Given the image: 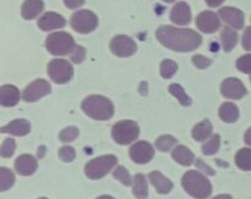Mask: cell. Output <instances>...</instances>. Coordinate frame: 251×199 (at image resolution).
I'll return each mask as SVG.
<instances>
[{
	"instance_id": "7c38bea8",
	"label": "cell",
	"mask_w": 251,
	"mask_h": 199,
	"mask_svg": "<svg viewBox=\"0 0 251 199\" xmlns=\"http://www.w3.org/2000/svg\"><path fill=\"white\" fill-rule=\"evenodd\" d=\"M221 92H222L223 97L238 100L242 99L247 94L248 90L242 81L238 78H227L223 81L222 86H221Z\"/></svg>"
},
{
	"instance_id": "3957f363",
	"label": "cell",
	"mask_w": 251,
	"mask_h": 199,
	"mask_svg": "<svg viewBox=\"0 0 251 199\" xmlns=\"http://www.w3.org/2000/svg\"><path fill=\"white\" fill-rule=\"evenodd\" d=\"M183 187L191 197L196 199H205L210 197L212 193V186H211L210 181L203 176L202 174L198 173V171H188L185 175L183 176Z\"/></svg>"
},
{
	"instance_id": "4fadbf2b",
	"label": "cell",
	"mask_w": 251,
	"mask_h": 199,
	"mask_svg": "<svg viewBox=\"0 0 251 199\" xmlns=\"http://www.w3.org/2000/svg\"><path fill=\"white\" fill-rule=\"evenodd\" d=\"M196 24L199 29L203 33H213L221 27L220 19L212 11H203L196 19Z\"/></svg>"
},
{
	"instance_id": "7bdbcfd3",
	"label": "cell",
	"mask_w": 251,
	"mask_h": 199,
	"mask_svg": "<svg viewBox=\"0 0 251 199\" xmlns=\"http://www.w3.org/2000/svg\"><path fill=\"white\" fill-rule=\"evenodd\" d=\"M223 1H225V0H206V2H207L208 6H211V7L220 6Z\"/></svg>"
},
{
	"instance_id": "603a6c76",
	"label": "cell",
	"mask_w": 251,
	"mask_h": 199,
	"mask_svg": "<svg viewBox=\"0 0 251 199\" xmlns=\"http://www.w3.org/2000/svg\"><path fill=\"white\" fill-rule=\"evenodd\" d=\"M220 117L225 122L233 124L239 119V109L233 103H225L220 108Z\"/></svg>"
},
{
	"instance_id": "30bf717a",
	"label": "cell",
	"mask_w": 251,
	"mask_h": 199,
	"mask_svg": "<svg viewBox=\"0 0 251 199\" xmlns=\"http://www.w3.org/2000/svg\"><path fill=\"white\" fill-rule=\"evenodd\" d=\"M50 90V85H49L46 80H37L34 81V82H32L31 85L27 86L26 89L24 90L22 98H24L25 102L27 103L37 102V100H39L41 98H43L44 95L49 94Z\"/></svg>"
},
{
	"instance_id": "681fc988",
	"label": "cell",
	"mask_w": 251,
	"mask_h": 199,
	"mask_svg": "<svg viewBox=\"0 0 251 199\" xmlns=\"http://www.w3.org/2000/svg\"><path fill=\"white\" fill-rule=\"evenodd\" d=\"M250 81H251V77H250Z\"/></svg>"
},
{
	"instance_id": "8d00e7d4",
	"label": "cell",
	"mask_w": 251,
	"mask_h": 199,
	"mask_svg": "<svg viewBox=\"0 0 251 199\" xmlns=\"http://www.w3.org/2000/svg\"><path fill=\"white\" fill-rule=\"evenodd\" d=\"M59 158L65 163H71L76 158V152L73 147L65 146L59 149Z\"/></svg>"
},
{
	"instance_id": "e575fe53",
	"label": "cell",
	"mask_w": 251,
	"mask_h": 199,
	"mask_svg": "<svg viewBox=\"0 0 251 199\" xmlns=\"http://www.w3.org/2000/svg\"><path fill=\"white\" fill-rule=\"evenodd\" d=\"M15 149H16V143L12 138H6L1 144V149H0V155L2 158H10L12 156V154L15 153Z\"/></svg>"
},
{
	"instance_id": "ab89813d",
	"label": "cell",
	"mask_w": 251,
	"mask_h": 199,
	"mask_svg": "<svg viewBox=\"0 0 251 199\" xmlns=\"http://www.w3.org/2000/svg\"><path fill=\"white\" fill-rule=\"evenodd\" d=\"M243 48L245 50H251V27H247L243 34Z\"/></svg>"
},
{
	"instance_id": "d4e9b609",
	"label": "cell",
	"mask_w": 251,
	"mask_h": 199,
	"mask_svg": "<svg viewBox=\"0 0 251 199\" xmlns=\"http://www.w3.org/2000/svg\"><path fill=\"white\" fill-rule=\"evenodd\" d=\"M135 197L139 199H145L149 197V186L147 180L142 174H136L134 177V188H132Z\"/></svg>"
},
{
	"instance_id": "9c48e42d",
	"label": "cell",
	"mask_w": 251,
	"mask_h": 199,
	"mask_svg": "<svg viewBox=\"0 0 251 199\" xmlns=\"http://www.w3.org/2000/svg\"><path fill=\"white\" fill-rule=\"evenodd\" d=\"M110 50L113 54L120 58H127L136 53L137 45L130 37L127 36H117L110 42Z\"/></svg>"
},
{
	"instance_id": "484cf974",
	"label": "cell",
	"mask_w": 251,
	"mask_h": 199,
	"mask_svg": "<svg viewBox=\"0 0 251 199\" xmlns=\"http://www.w3.org/2000/svg\"><path fill=\"white\" fill-rule=\"evenodd\" d=\"M221 39H222L223 49L225 51L229 53V51L233 50L235 45L238 43V34L235 33V31H233L229 27H225L221 33Z\"/></svg>"
},
{
	"instance_id": "7402d4cb",
	"label": "cell",
	"mask_w": 251,
	"mask_h": 199,
	"mask_svg": "<svg viewBox=\"0 0 251 199\" xmlns=\"http://www.w3.org/2000/svg\"><path fill=\"white\" fill-rule=\"evenodd\" d=\"M172 156H173V159L176 161V163H179L180 165H184V166L191 165V164L194 163V160H195V156H194L193 152L184 146L176 147V148L173 151Z\"/></svg>"
},
{
	"instance_id": "f6af8a7d",
	"label": "cell",
	"mask_w": 251,
	"mask_h": 199,
	"mask_svg": "<svg viewBox=\"0 0 251 199\" xmlns=\"http://www.w3.org/2000/svg\"><path fill=\"white\" fill-rule=\"evenodd\" d=\"M213 199H233L232 196L229 195H221V196H217V197H215Z\"/></svg>"
},
{
	"instance_id": "d590c367",
	"label": "cell",
	"mask_w": 251,
	"mask_h": 199,
	"mask_svg": "<svg viewBox=\"0 0 251 199\" xmlns=\"http://www.w3.org/2000/svg\"><path fill=\"white\" fill-rule=\"evenodd\" d=\"M237 67L242 72L251 75V54H247V55H243L242 58L238 59Z\"/></svg>"
},
{
	"instance_id": "f35d334b",
	"label": "cell",
	"mask_w": 251,
	"mask_h": 199,
	"mask_svg": "<svg viewBox=\"0 0 251 199\" xmlns=\"http://www.w3.org/2000/svg\"><path fill=\"white\" fill-rule=\"evenodd\" d=\"M85 58H86V49L81 45L76 46L75 51H74L73 55H71V60H73L75 64H80L85 60Z\"/></svg>"
},
{
	"instance_id": "52a82bcc",
	"label": "cell",
	"mask_w": 251,
	"mask_h": 199,
	"mask_svg": "<svg viewBox=\"0 0 251 199\" xmlns=\"http://www.w3.org/2000/svg\"><path fill=\"white\" fill-rule=\"evenodd\" d=\"M71 27L78 33H90L98 26V19L90 10H81L71 17Z\"/></svg>"
},
{
	"instance_id": "277c9868",
	"label": "cell",
	"mask_w": 251,
	"mask_h": 199,
	"mask_svg": "<svg viewBox=\"0 0 251 199\" xmlns=\"http://www.w3.org/2000/svg\"><path fill=\"white\" fill-rule=\"evenodd\" d=\"M47 50L53 55H66L73 53L76 49L75 41L66 32L51 33L46 39Z\"/></svg>"
},
{
	"instance_id": "2e32d148",
	"label": "cell",
	"mask_w": 251,
	"mask_h": 199,
	"mask_svg": "<svg viewBox=\"0 0 251 199\" xmlns=\"http://www.w3.org/2000/svg\"><path fill=\"white\" fill-rule=\"evenodd\" d=\"M171 20L174 23L179 26H185L191 21V10L190 6L185 1L176 2L171 12Z\"/></svg>"
},
{
	"instance_id": "7dc6e473",
	"label": "cell",
	"mask_w": 251,
	"mask_h": 199,
	"mask_svg": "<svg viewBox=\"0 0 251 199\" xmlns=\"http://www.w3.org/2000/svg\"><path fill=\"white\" fill-rule=\"evenodd\" d=\"M163 1H166V2H174V1H176V0H163Z\"/></svg>"
},
{
	"instance_id": "c3c4849f",
	"label": "cell",
	"mask_w": 251,
	"mask_h": 199,
	"mask_svg": "<svg viewBox=\"0 0 251 199\" xmlns=\"http://www.w3.org/2000/svg\"><path fill=\"white\" fill-rule=\"evenodd\" d=\"M39 199H47V198H39Z\"/></svg>"
},
{
	"instance_id": "6da1fadb",
	"label": "cell",
	"mask_w": 251,
	"mask_h": 199,
	"mask_svg": "<svg viewBox=\"0 0 251 199\" xmlns=\"http://www.w3.org/2000/svg\"><path fill=\"white\" fill-rule=\"evenodd\" d=\"M157 39L174 51H193L202 43V37L193 29L161 26L156 32Z\"/></svg>"
},
{
	"instance_id": "8992f818",
	"label": "cell",
	"mask_w": 251,
	"mask_h": 199,
	"mask_svg": "<svg viewBox=\"0 0 251 199\" xmlns=\"http://www.w3.org/2000/svg\"><path fill=\"white\" fill-rule=\"evenodd\" d=\"M139 134V125L135 121H130V120H123V121L117 122L112 130L113 139L118 144H123V146L136 141Z\"/></svg>"
},
{
	"instance_id": "1f68e13d",
	"label": "cell",
	"mask_w": 251,
	"mask_h": 199,
	"mask_svg": "<svg viewBox=\"0 0 251 199\" xmlns=\"http://www.w3.org/2000/svg\"><path fill=\"white\" fill-rule=\"evenodd\" d=\"M178 70V65L173 60H163L161 64V75L163 78L173 77L174 73Z\"/></svg>"
},
{
	"instance_id": "d6a6232c",
	"label": "cell",
	"mask_w": 251,
	"mask_h": 199,
	"mask_svg": "<svg viewBox=\"0 0 251 199\" xmlns=\"http://www.w3.org/2000/svg\"><path fill=\"white\" fill-rule=\"evenodd\" d=\"M78 133H80V132H78V129H76V127H66V129H64L63 131L60 132L59 138H60V141L64 142V143H70V142L75 141V139L77 138Z\"/></svg>"
},
{
	"instance_id": "ffe728a7",
	"label": "cell",
	"mask_w": 251,
	"mask_h": 199,
	"mask_svg": "<svg viewBox=\"0 0 251 199\" xmlns=\"http://www.w3.org/2000/svg\"><path fill=\"white\" fill-rule=\"evenodd\" d=\"M150 181L153 185L154 190L157 191L161 195H167V193L171 192L173 190V182L171 180H168L167 177H164L161 173L158 171H153V173L150 174Z\"/></svg>"
},
{
	"instance_id": "b9f144b4",
	"label": "cell",
	"mask_w": 251,
	"mask_h": 199,
	"mask_svg": "<svg viewBox=\"0 0 251 199\" xmlns=\"http://www.w3.org/2000/svg\"><path fill=\"white\" fill-rule=\"evenodd\" d=\"M196 165H198L199 168L201 169V170L206 171V173H207L208 175H215V171H213L212 169L210 168V166L205 165V164L202 163V160H201V159H199V160H196Z\"/></svg>"
},
{
	"instance_id": "ee69618b",
	"label": "cell",
	"mask_w": 251,
	"mask_h": 199,
	"mask_svg": "<svg viewBox=\"0 0 251 199\" xmlns=\"http://www.w3.org/2000/svg\"><path fill=\"white\" fill-rule=\"evenodd\" d=\"M244 141H245V143L249 144V146H251V127H250L249 130H248L247 133H245Z\"/></svg>"
},
{
	"instance_id": "f546056e",
	"label": "cell",
	"mask_w": 251,
	"mask_h": 199,
	"mask_svg": "<svg viewBox=\"0 0 251 199\" xmlns=\"http://www.w3.org/2000/svg\"><path fill=\"white\" fill-rule=\"evenodd\" d=\"M178 141L176 138H174L171 134H166V136H161L156 141V147L158 151L161 152H168L173 148L174 146H176Z\"/></svg>"
},
{
	"instance_id": "836d02e7",
	"label": "cell",
	"mask_w": 251,
	"mask_h": 199,
	"mask_svg": "<svg viewBox=\"0 0 251 199\" xmlns=\"http://www.w3.org/2000/svg\"><path fill=\"white\" fill-rule=\"evenodd\" d=\"M113 176H114V178L119 180L124 186L131 185V177H130V174L124 166H118V168L114 170Z\"/></svg>"
},
{
	"instance_id": "ac0fdd59",
	"label": "cell",
	"mask_w": 251,
	"mask_h": 199,
	"mask_svg": "<svg viewBox=\"0 0 251 199\" xmlns=\"http://www.w3.org/2000/svg\"><path fill=\"white\" fill-rule=\"evenodd\" d=\"M20 100V90L12 85H5L0 88V104L2 107H14Z\"/></svg>"
},
{
	"instance_id": "5bb4252c",
	"label": "cell",
	"mask_w": 251,
	"mask_h": 199,
	"mask_svg": "<svg viewBox=\"0 0 251 199\" xmlns=\"http://www.w3.org/2000/svg\"><path fill=\"white\" fill-rule=\"evenodd\" d=\"M220 16L225 22L235 29H242L244 27V14L235 7H223L220 10Z\"/></svg>"
},
{
	"instance_id": "7a4b0ae2",
	"label": "cell",
	"mask_w": 251,
	"mask_h": 199,
	"mask_svg": "<svg viewBox=\"0 0 251 199\" xmlns=\"http://www.w3.org/2000/svg\"><path fill=\"white\" fill-rule=\"evenodd\" d=\"M82 110L92 119L105 121L112 119L114 105L108 98L102 95H90L82 102Z\"/></svg>"
},
{
	"instance_id": "d6986e66",
	"label": "cell",
	"mask_w": 251,
	"mask_h": 199,
	"mask_svg": "<svg viewBox=\"0 0 251 199\" xmlns=\"http://www.w3.org/2000/svg\"><path fill=\"white\" fill-rule=\"evenodd\" d=\"M29 131H31V125L25 119L14 120L1 129L2 133H10L14 136H26Z\"/></svg>"
},
{
	"instance_id": "74e56055",
	"label": "cell",
	"mask_w": 251,
	"mask_h": 199,
	"mask_svg": "<svg viewBox=\"0 0 251 199\" xmlns=\"http://www.w3.org/2000/svg\"><path fill=\"white\" fill-rule=\"evenodd\" d=\"M193 63L198 68H207L212 64V60L205 58L203 55H195L193 56Z\"/></svg>"
},
{
	"instance_id": "60d3db41",
	"label": "cell",
	"mask_w": 251,
	"mask_h": 199,
	"mask_svg": "<svg viewBox=\"0 0 251 199\" xmlns=\"http://www.w3.org/2000/svg\"><path fill=\"white\" fill-rule=\"evenodd\" d=\"M64 2L69 9H76V7L85 4V0H64Z\"/></svg>"
},
{
	"instance_id": "44dd1931",
	"label": "cell",
	"mask_w": 251,
	"mask_h": 199,
	"mask_svg": "<svg viewBox=\"0 0 251 199\" xmlns=\"http://www.w3.org/2000/svg\"><path fill=\"white\" fill-rule=\"evenodd\" d=\"M44 4L42 0H26L22 5L21 14L25 20H32L43 11Z\"/></svg>"
},
{
	"instance_id": "8fae6325",
	"label": "cell",
	"mask_w": 251,
	"mask_h": 199,
	"mask_svg": "<svg viewBox=\"0 0 251 199\" xmlns=\"http://www.w3.org/2000/svg\"><path fill=\"white\" fill-rule=\"evenodd\" d=\"M154 156V149L149 142L140 141L130 148V158L137 164H146Z\"/></svg>"
},
{
	"instance_id": "4316f807",
	"label": "cell",
	"mask_w": 251,
	"mask_h": 199,
	"mask_svg": "<svg viewBox=\"0 0 251 199\" xmlns=\"http://www.w3.org/2000/svg\"><path fill=\"white\" fill-rule=\"evenodd\" d=\"M235 164L239 169L245 171L251 170V149L243 148L235 155Z\"/></svg>"
},
{
	"instance_id": "bcb514c9",
	"label": "cell",
	"mask_w": 251,
	"mask_h": 199,
	"mask_svg": "<svg viewBox=\"0 0 251 199\" xmlns=\"http://www.w3.org/2000/svg\"><path fill=\"white\" fill-rule=\"evenodd\" d=\"M97 199H114V198L110 197V196H100V197H98Z\"/></svg>"
},
{
	"instance_id": "cb8c5ba5",
	"label": "cell",
	"mask_w": 251,
	"mask_h": 199,
	"mask_svg": "<svg viewBox=\"0 0 251 199\" xmlns=\"http://www.w3.org/2000/svg\"><path fill=\"white\" fill-rule=\"evenodd\" d=\"M212 124L210 122V120H203V121H201L200 124L196 125L195 127H194L193 130V137L195 141L198 142H202L205 141L206 138H208V137L212 134Z\"/></svg>"
},
{
	"instance_id": "9a60e30c",
	"label": "cell",
	"mask_w": 251,
	"mask_h": 199,
	"mask_svg": "<svg viewBox=\"0 0 251 199\" xmlns=\"http://www.w3.org/2000/svg\"><path fill=\"white\" fill-rule=\"evenodd\" d=\"M42 31H51V29L63 28L66 24V20L61 15L55 12H47L37 22Z\"/></svg>"
},
{
	"instance_id": "ba28073f",
	"label": "cell",
	"mask_w": 251,
	"mask_h": 199,
	"mask_svg": "<svg viewBox=\"0 0 251 199\" xmlns=\"http://www.w3.org/2000/svg\"><path fill=\"white\" fill-rule=\"evenodd\" d=\"M48 75L53 82L64 85L71 80L74 75V68L69 61L55 59L48 64Z\"/></svg>"
},
{
	"instance_id": "e0dca14e",
	"label": "cell",
	"mask_w": 251,
	"mask_h": 199,
	"mask_svg": "<svg viewBox=\"0 0 251 199\" xmlns=\"http://www.w3.org/2000/svg\"><path fill=\"white\" fill-rule=\"evenodd\" d=\"M15 170L22 176H29L37 170V160L29 154L20 155L15 161Z\"/></svg>"
},
{
	"instance_id": "4dcf8cb0",
	"label": "cell",
	"mask_w": 251,
	"mask_h": 199,
	"mask_svg": "<svg viewBox=\"0 0 251 199\" xmlns=\"http://www.w3.org/2000/svg\"><path fill=\"white\" fill-rule=\"evenodd\" d=\"M221 144V137L220 134H215V136L211 137V139L208 142H206L202 146V153L205 155H213L218 152Z\"/></svg>"
},
{
	"instance_id": "5b68a950",
	"label": "cell",
	"mask_w": 251,
	"mask_h": 199,
	"mask_svg": "<svg viewBox=\"0 0 251 199\" xmlns=\"http://www.w3.org/2000/svg\"><path fill=\"white\" fill-rule=\"evenodd\" d=\"M118 159L114 155H103L88 161L86 164L85 174L91 180H98L102 178L117 165Z\"/></svg>"
},
{
	"instance_id": "f1b7e54d",
	"label": "cell",
	"mask_w": 251,
	"mask_h": 199,
	"mask_svg": "<svg viewBox=\"0 0 251 199\" xmlns=\"http://www.w3.org/2000/svg\"><path fill=\"white\" fill-rule=\"evenodd\" d=\"M169 92H171L172 94L181 103V105H184V107H189V105H191V103H193V100H191L190 98H189V95L184 92L183 87H181L180 85H176V83L171 85L169 86Z\"/></svg>"
},
{
	"instance_id": "83f0119b",
	"label": "cell",
	"mask_w": 251,
	"mask_h": 199,
	"mask_svg": "<svg viewBox=\"0 0 251 199\" xmlns=\"http://www.w3.org/2000/svg\"><path fill=\"white\" fill-rule=\"evenodd\" d=\"M15 182V176L11 170L6 168L0 169V191L5 192L12 187Z\"/></svg>"
}]
</instances>
